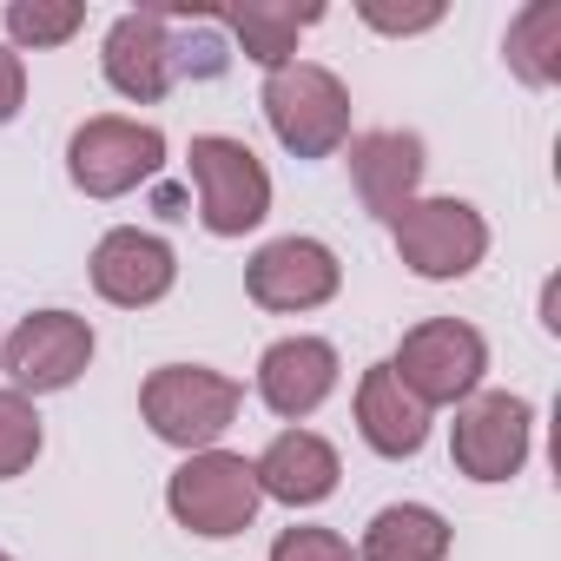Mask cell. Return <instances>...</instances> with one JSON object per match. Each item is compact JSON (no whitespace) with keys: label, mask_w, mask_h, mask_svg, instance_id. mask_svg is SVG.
I'll list each match as a JSON object with an SVG mask.
<instances>
[{"label":"cell","mask_w":561,"mask_h":561,"mask_svg":"<svg viewBox=\"0 0 561 561\" xmlns=\"http://www.w3.org/2000/svg\"><path fill=\"white\" fill-rule=\"evenodd\" d=\"M218 21L238 34L244 60H257L264 73H277V67L298 60V34L318 27L324 8H291V0H244V8H225Z\"/></svg>","instance_id":"obj_18"},{"label":"cell","mask_w":561,"mask_h":561,"mask_svg":"<svg viewBox=\"0 0 561 561\" xmlns=\"http://www.w3.org/2000/svg\"><path fill=\"white\" fill-rule=\"evenodd\" d=\"M390 238H397V257L430 285L469 277L489 257V218L469 198H410L390 218Z\"/></svg>","instance_id":"obj_6"},{"label":"cell","mask_w":561,"mask_h":561,"mask_svg":"<svg viewBox=\"0 0 561 561\" xmlns=\"http://www.w3.org/2000/svg\"><path fill=\"white\" fill-rule=\"evenodd\" d=\"M257 476H251V462L244 456H231V449H198V456H185L179 469H172V482H165V508H172V522L179 528H192L198 541H231V535H244L251 522H257Z\"/></svg>","instance_id":"obj_3"},{"label":"cell","mask_w":561,"mask_h":561,"mask_svg":"<svg viewBox=\"0 0 561 561\" xmlns=\"http://www.w3.org/2000/svg\"><path fill=\"white\" fill-rule=\"evenodd\" d=\"M159 165H165V133L146 126V119L100 113L67 139V179L87 198H126L146 179H159Z\"/></svg>","instance_id":"obj_7"},{"label":"cell","mask_w":561,"mask_h":561,"mask_svg":"<svg viewBox=\"0 0 561 561\" xmlns=\"http://www.w3.org/2000/svg\"><path fill=\"white\" fill-rule=\"evenodd\" d=\"M423 165H430V159H423V139H416V133L383 126V133H357V139H351V185H357L364 211H377L383 225L416 198Z\"/></svg>","instance_id":"obj_15"},{"label":"cell","mask_w":561,"mask_h":561,"mask_svg":"<svg viewBox=\"0 0 561 561\" xmlns=\"http://www.w3.org/2000/svg\"><path fill=\"white\" fill-rule=\"evenodd\" d=\"M357 436L390 462H403V456H416L430 443V410L397 383L390 364H370L364 383H357Z\"/></svg>","instance_id":"obj_16"},{"label":"cell","mask_w":561,"mask_h":561,"mask_svg":"<svg viewBox=\"0 0 561 561\" xmlns=\"http://www.w3.org/2000/svg\"><path fill=\"white\" fill-rule=\"evenodd\" d=\"M113 93H126L133 106H152L179 87V27H172V8H139V14H119L106 27V54H100Z\"/></svg>","instance_id":"obj_11"},{"label":"cell","mask_w":561,"mask_h":561,"mask_svg":"<svg viewBox=\"0 0 561 561\" xmlns=\"http://www.w3.org/2000/svg\"><path fill=\"white\" fill-rule=\"evenodd\" d=\"M337 285H344V264H337V251L324 244V238H271L251 264H244V291H251V305H264V311H318V305H331L337 298Z\"/></svg>","instance_id":"obj_10"},{"label":"cell","mask_w":561,"mask_h":561,"mask_svg":"<svg viewBox=\"0 0 561 561\" xmlns=\"http://www.w3.org/2000/svg\"><path fill=\"white\" fill-rule=\"evenodd\" d=\"M238 403H244V383L225 370H205V364H159L139 390L146 430L185 456L218 449V436L238 423Z\"/></svg>","instance_id":"obj_1"},{"label":"cell","mask_w":561,"mask_h":561,"mask_svg":"<svg viewBox=\"0 0 561 561\" xmlns=\"http://www.w3.org/2000/svg\"><path fill=\"white\" fill-rule=\"evenodd\" d=\"M449 522L430 508V502H390L370 515L364 541H357V561H449Z\"/></svg>","instance_id":"obj_17"},{"label":"cell","mask_w":561,"mask_h":561,"mask_svg":"<svg viewBox=\"0 0 561 561\" xmlns=\"http://www.w3.org/2000/svg\"><path fill=\"white\" fill-rule=\"evenodd\" d=\"M41 410H34V397H21V390H0V482H14L21 469H34V456H41Z\"/></svg>","instance_id":"obj_21"},{"label":"cell","mask_w":561,"mask_h":561,"mask_svg":"<svg viewBox=\"0 0 561 561\" xmlns=\"http://www.w3.org/2000/svg\"><path fill=\"white\" fill-rule=\"evenodd\" d=\"M502 54L522 87H554L561 80V0H528L502 34Z\"/></svg>","instance_id":"obj_19"},{"label":"cell","mask_w":561,"mask_h":561,"mask_svg":"<svg viewBox=\"0 0 561 561\" xmlns=\"http://www.w3.org/2000/svg\"><path fill=\"white\" fill-rule=\"evenodd\" d=\"M364 27H377V34H430L436 21H443V8L436 0H423V8H383V0H364Z\"/></svg>","instance_id":"obj_23"},{"label":"cell","mask_w":561,"mask_h":561,"mask_svg":"<svg viewBox=\"0 0 561 561\" xmlns=\"http://www.w3.org/2000/svg\"><path fill=\"white\" fill-rule=\"evenodd\" d=\"M21 106H27V60L0 41V126H8Z\"/></svg>","instance_id":"obj_24"},{"label":"cell","mask_w":561,"mask_h":561,"mask_svg":"<svg viewBox=\"0 0 561 561\" xmlns=\"http://www.w3.org/2000/svg\"><path fill=\"white\" fill-rule=\"evenodd\" d=\"M251 476H257V495H271V502H285V508H318L324 495H337V476H344V462H337V449L318 436V430H277L271 443H264V456L251 462Z\"/></svg>","instance_id":"obj_14"},{"label":"cell","mask_w":561,"mask_h":561,"mask_svg":"<svg viewBox=\"0 0 561 561\" xmlns=\"http://www.w3.org/2000/svg\"><path fill=\"white\" fill-rule=\"evenodd\" d=\"M271 561H357V548L337 528H285L271 541Z\"/></svg>","instance_id":"obj_22"},{"label":"cell","mask_w":561,"mask_h":561,"mask_svg":"<svg viewBox=\"0 0 561 561\" xmlns=\"http://www.w3.org/2000/svg\"><path fill=\"white\" fill-rule=\"evenodd\" d=\"M87 364H93V324L73 311H34L0 337V370H8V390L21 397L73 390Z\"/></svg>","instance_id":"obj_8"},{"label":"cell","mask_w":561,"mask_h":561,"mask_svg":"<svg viewBox=\"0 0 561 561\" xmlns=\"http://www.w3.org/2000/svg\"><path fill=\"white\" fill-rule=\"evenodd\" d=\"M185 159H192V185H198V225L211 238H244L271 218V172L244 139L198 133Z\"/></svg>","instance_id":"obj_4"},{"label":"cell","mask_w":561,"mask_h":561,"mask_svg":"<svg viewBox=\"0 0 561 561\" xmlns=\"http://www.w3.org/2000/svg\"><path fill=\"white\" fill-rule=\"evenodd\" d=\"M264 119L277 146L298 159H331L351 146V93L318 60H291V67L264 73Z\"/></svg>","instance_id":"obj_2"},{"label":"cell","mask_w":561,"mask_h":561,"mask_svg":"<svg viewBox=\"0 0 561 561\" xmlns=\"http://www.w3.org/2000/svg\"><path fill=\"white\" fill-rule=\"evenodd\" d=\"M93 291L106 298V305H119V311H146V305H159L172 285H179V257H172V244L159 238V231H139V225H119V231H106L100 244H93Z\"/></svg>","instance_id":"obj_12"},{"label":"cell","mask_w":561,"mask_h":561,"mask_svg":"<svg viewBox=\"0 0 561 561\" xmlns=\"http://www.w3.org/2000/svg\"><path fill=\"white\" fill-rule=\"evenodd\" d=\"M337 370H344L337 344H324V337H277L257 357V397H264L271 416L298 423V416H311L337 390Z\"/></svg>","instance_id":"obj_13"},{"label":"cell","mask_w":561,"mask_h":561,"mask_svg":"<svg viewBox=\"0 0 561 561\" xmlns=\"http://www.w3.org/2000/svg\"><path fill=\"white\" fill-rule=\"evenodd\" d=\"M8 47L14 54H47V47H67L80 27H87V8L80 0H8Z\"/></svg>","instance_id":"obj_20"},{"label":"cell","mask_w":561,"mask_h":561,"mask_svg":"<svg viewBox=\"0 0 561 561\" xmlns=\"http://www.w3.org/2000/svg\"><path fill=\"white\" fill-rule=\"evenodd\" d=\"M0 561H14V554H8V548H0Z\"/></svg>","instance_id":"obj_25"},{"label":"cell","mask_w":561,"mask_h":561,"mask_svg":"<svg viewBox=\"0 0 561 561\" xmlns=\"http://www.w3.org/2000/svg\"><path fill=\"white\" fill-rule=\"evenodd\" d=\"M397 383L423 403V410H443V403H469L482 390V370H489V344L476 324L462 318H423L416 331H403L397 357H390Z\"/></svg>","instance_id":"obj_5"},{"label":"cell","mask_w":561,"mask_h":561,"mask_svg":"<svg viewBox=\"0 0 561 561\" xmlns=\"http://www.w3.org/2000/svg\"><path fill=\"white\" fill-rule=\"evenodd\" d=\"M528 443H535V410L515 390H476L469 403H456L449 456H456V469L469 482H508V476H522Z\"/></svg>","instance_id":"obj_9"}]
</instances>
